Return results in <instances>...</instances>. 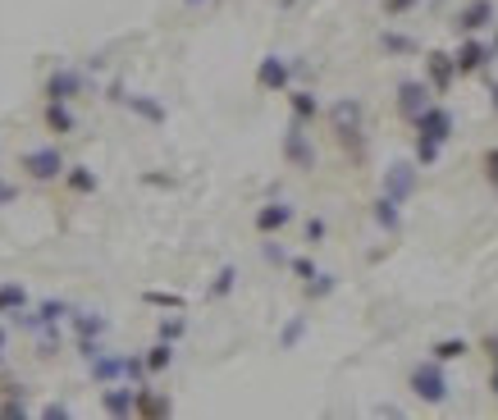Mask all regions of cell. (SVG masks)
<instances>
[{"mask_svg": "<svg viewBox=\"0 0 498 420\" xmlns=\"http://www.w3.org/2000/svg\"><path fill=\"white\" fill-rule=\"evenodd\" d=\"M14 202H19V187L10 178H0V206H14Z\"/></svg>", "mask_w": 498, "mask_h": 420, "instance_id": "8d00e7d4", "label": "cell"}, {"mask_svg": "<svg viewBox=\"0 0 498 420\" xmlns=\"http://www.w3.org/2000/svg\"><path fill=\"white\" fill-rule=\"evenodd\" d=\"M142 301H146V307H161V311H183V307H187L178 292H165V288H146Z\"/></svg>", "mask_w": 498, "mask_h": 420, "instance_id": "83f0119b", "label": "cell"}, {"mask_svg": "<svg viewBox=\"0 0 498 420\" xmlns=\"http://www.w3.org/2000/svg\"><path fill=\"white\" fill-rule=\"evenodd\" d=\"M114 105H124V110H133L137 114V119H146V124H165L170 119V110L156 101V96H146V92H120V101H114Z\"/></svg>", "mask_w": 498, "mask_h": 420, "instance_id": "4fadbf2b", "label": "cell"}, {"mask_svg": "<svg viewBox=\"0 0 498 420\" xmlns=\"http://www.w3.org/2000/svg\"><path fill=\"white\" fill-rule=\"evenodd\" d=\"M256 87L261 92H288L293 87V60L288 55H265L261 64H256Z\"/></svg>", "mask_w": 498, "mask_h": 420, "instance_id": "9c48e42d", "label": "cell"}, {"mask_svg": "<svg viewBox=\"0 0 498 420\" xmlns=\"http://www.w3.org/2000/svg\"><path fill=\"white\" fill-rule=\"evenodd\" d=\"M234 288H238V265H220L215 279H211V297H215V301H224Z\"/></svg>", "mask_w": 498, "mask_h": 420, "instance_id": "4316f807", "label": "cell"}, {"mask_svg": "<svg viewBox=\"0 0 498 420\" xmlns=\"http://www.w3.org/2000/svg\"><path fill=\"white\" fill-rule=\"evenodd\" d=\"M170 411H174L170 393H156V389L137 384V398H133V416H170Z\"/></svg>", "mask_w": 498, "mask_h": 420, "instance_id": "44dd1931", "label": "cell"}, {"mask_svg": "<svg viewBox=\"0 0 498 420\" xmlns=\"http://www.w3.org/2000/svg\"><path fill=\"white\" fill-rule=\"evenodd\" d=\"M64 187H69L73 197H92L96 187H101V178L87 165H64Z\"/></svg>", "mask_w": 498, "mask_h": 420, "instance_id": "cb8c5ba5", "label": "cell"}, {"mask_svg": "<svg viewBox=\"0 0 498 420\" xmlns=\"http://www.w3.org/2000/svg\"><path fill=\"white\" fill-rule=\"evenodd\" d=\"M467 352H471V342H467V338H435V342H430V357H435V361H444V366L462 361Z\"/></svg>", "mask_w": 498, "mask_h": 420, "instance_id": "d4e9b609", "label": "cell"}, {"mask_svg": "<svg viewBox=\"0 0 498 420\" xmlns=\"http://www.w3.org/2000/svg\"><path fill=\"white\" fill-rule=\"evenodd\" d=\"M297 5V0H279V10H293Z\"/></svg>", "mask_w": 498, "mask_h": 420, "instance_id": "7bdbcfd3", "label": "cell"}, {"mask_svg": "<svg viewBox=\"0 0 498 420\" xmlns=\"http://www.w3.org/2000/svg\"><path fill=\"white\" fill-rule=\"evenodd\" d=\"M69 325L79 334V342H101L110 334V320L101 311H69Z\"/></svg>", "mask_w": 498, "mask_h": 420, "instance_id": "ac0fdd59", "label": "cell"}, {"mask_svg": "<svg viewBox=\"0 0 498 420\" xmlns=\"http://www.w3.org/2000/svg\"><path fill=\"white\" fill-rule=\"evenodd\" d=\"M42 416H51V420L60 416V420H64V416H69V407H64V402H51V407H42Z\"/></svg>", "mask_w": 498, "mask_h": 420, "instance_id": "f35d334b", "label": "cell"}, {"mask_svg": "<svg viewBox=\"0 0 498 420\" xmlns=\"http://www.w3.org/2000/svg\"><path fill=\"white\" fill-rule=\"evenodd\" d=\"M411 128H416V146H411V161L420 165V169H430L439 156H444V146L452 142V133H457V119H452V110L448 105H426L411 119Z\"/></svg>", "mask_w": 498, "mask_h": 420, "instance_id": "6da1fadb", "label": "cell"}, {"mask_svg": "<svg viewBox=\"0 0 498 420\" xmlns=\"http://www.w3.org/2000/svg\"><path fill=\"white\" fill-rule=\"evenodd\" d=\"M411 10H420V0H385V19H407Z\"/></svg>", "mask_w": 498, "mask_h": 420, "instance_id": "836d02e7", "label": "cell"}, {"mask_svg": "<svg viewBox=\"0 0 498 420\" xmlns=\"http://www.w3.org/2000/svg\"><path fill=\"white\" fill-rule=\"evenodd\" d=\"M302 334H306V316H293V320L284 325V334H279V348H284V352H293L297 342H302Z\"/></svg>", "mask_w": 498, "mask_h": 420, "instance_id": "f1b7e54d", "label": "cell"}, {"mask_svg": "<svg viewBox=\"0 0 498 420\" xmlns=\"http://www.w3.org/2000/svg\"><path fill=\"white\" fill-rule=\"evenodd\" d=\"M288 110L297 124H316L320 119V96L311 87H288Z\"/></svg>", "mask_w": 498, "mask_h": 420, "instance_id": "d6986e66", "label": "cell"}, {"mask_svg": "<svg viewBox=\"0 0 498 420\" xmlns=\"http://www.w3.org/2000/svg\"><path fill=\"white\" fill-rule=\"evenodd\" d=\"M416 178H420V165L416 161H394L389 169H385V193L394 197V202H411L416 197Z\"/></svg>", "mask_w": 498, "mask_h": 420, "instance_id": "8fae6325", "label": "cell"}, {"mask_svg": "<svg viewBox=\"0 0 498 420\" xmlns=\"http://www.w3.org/2000/svg\"><path fill=\"white\" fill-rule=\"evenodd\" d=\"M183 5H187V10H202V5H211V0H183Z\"/></svg>", "mask_w": 498, "mask_h": 420, "instance_id": "b9f144b4", "label": "cell"}, {"mask_svg": "<svg viewBox=\"0 0 498 420\" xmlns=\"http://www.w3.org/2000/svg\"><path fill=\"white\" fill-rule=\"evenodd\" d=\"M370 219H375V228H385L389 238H398L403 234V202H394L389 193H379L370 202Z\"/></svg>", "mask_w": 498, "mask_h": 420, "instance_id": "5bb4252c", "label": "cell"}, {"mask_svg": "<svg viewBox=\"0 0 498 420\" xmlns=\"http://www.w3.org/2000/svg\"><path fill=\"white\" fill-rule=\"evenodd\" d=\"M133 398H137V384H101V411L105 416H133Z\"/></svg>", "mask_w": 498, "mask_h": 420, "instance_id": "2e32d148", "label": "cell"}, {"mask_svg": "<svg viewBox=\"0 0 498 420\" xmlns=\"http://www.w3.org/2000/svg\"><path fill=\"white\" fill-rule=\"evenodd\" d=\"M284 161L293 165V169H302V174H311L316 165H320V156H316V142H311V133H306V124H288V133H284Z\"/></svg>", "mask_w": 498, "mask_h": 420, "instance_id": "8992f818", "label": "cell"}, {"mask_svg": "<svg viewBox=\"0 0 498 420\" xmlns=\"http://www.w3.org/2000/svg\"><path fill=\"white\" fill-rule=\"evenodd\" d=\"M28 307H32V297H28V288H23L19 279L0 284V316L14 320V316H19V311H28Z\"/></svg>", "mask_w": 498, "mask_h": 420, "instance_id": "7402d4cb", "label": "cell"}, {"mask_svg": "<svg viewBox=\"0 0 498 420\" xmlns=\"http://www.w3.org/2000/svg\"><path fill=\"white\" fill-rule=\"evenodd\" d=\"M142 183L146 187H174V178H165V174H142Z\"/></svg>", "mask_w": 498, "mask_h": 420, "instance_id": "74e56055", "label": "cell"}, {"mask_svg": "<svg viewBox=\"0 0 498 420\" xmlns=\"http://www.w3.org/2000/svg\"><path fill=\"white\" fill-rule=\"evenodd\" d=\"M426 83H430V92H439V96L457 83V69H452V55H448V51H430V55H426Z\"/></svg>", "mask_w": 498, "mask_h": 420, "instance_id": "9a60e30c", "label": "cell"}, {"mask_svg": "<svg viewBox=\"0 0 498 420\" xmlns=\"http://www.w3.org/2000/svg\"><path fill=\"white\" fill-rule=\"evenodd\" d=\"M142 366H146V379H156V375H165V370L174 366V342L156 338V342H151V348L142 352Z\"/></svg>", "mask_w": 498, "mask_h": 420, "instance_id": "603a6c76", "label": "cell"}, {"mask_svg": "<svg viewBox=\"0 0 498 420\" xmlns=\"http://www.w3.org/2000/svg\"><path fill=\"white\" fill-rule=\"evenodd\" d=\"M480 165H485V178H489V187L498 193V146H489V151H485V161H480Z\"/></svg>", "mask_w": 498, "mask_h": 420, "instance_id": "e575fe53", "label": "cell"}, {"mask_svg": "<svg viewBox=\"0 0 498 420\" xmlns=\"http://www.w3.org/2000/svg\"><path fill=\"white\" fill-rule=\"evenodd\" d=\"M361 101L357 96H343V101H334L329 105V128H334V137H338V146L343 151H353V161H361V151H366V137H361Z\"/></svg>", "mask_w": 498, "mask_h": 420, "instance_id": "7a4b0ae2", "label": "cell"}, {"mask_svg": "<svg viewBox=\"0 0 498 420\" xmlns=\"http://www.w3.org/2000/svg\"><path fill=\"white\" fill-rule=\"evenodd\" d=\"M379 51H385L389 60H407V55L420 51V42L407 37V32H398V28H385V32H379Z\"/></svg>", "mask_w": 498, "mask_h": 420, "instance_id": "ffe728a7", "label": "cell"}, {"mask_svg": "<svg viewBox=\"0 0 498 420\" xmlns=\"http://www.w3.org/2000/svg\"><path fill=\"white\" fill-rule=\"evenodd\" d=\"M288 270H293V275L306 284V279H311V275L320 270V265H316V256H288Z\"/></svg>", "mask_w": 498, "mask_h": 420, "instance_id": "d6a6232c", "label": "cell"}, {"mask_svg": "<svg viewBox=\"0 0 498 420\" xmlns=\"http://www.w3.org/2000/svg\"><path fill=\"white\" fill-rule=\"evenodd\" d=\"M183 334H187V320H183V316H165L161 329H156V338H165V342H178Z\"/></svg>", "mask_w": 498, "mask_h": 420, "instance_id": "4dcf8cb0", "label": "cell"}, {"mask_svg": "<svg viewBox=\"0 0 498 420\" xmlns=\"http://www.w3.org/2000/svg\"><path fill=\"white\" fill-rule=\"evenodd\" d=\"M325 234H329V224H325L320 215H311V219L302 224V238H306V247H320V243H325Z\"/></svg>", "mask_w": 498, "mask_h": 420, "instance_id": "f546056e", "label": "cell"}, {"mask_svg": "<svg viewBox=\"0 0 498 420\" xmlns=\"http://www.w3.org/2000/svg\"><path fill=\"white\" fill-rule=\"evenodd\" d=\"M42 124H46V133L69 137L73 128H79V114L69 110V101H46V105H42Z\"/></svg>", "mask_w": 498, "mask_h": 420, "instance_id": "e0dca14e", "label": "cell"}, {"mask_svg": "<svg viewBox=\"0 0 498 420\" xmlns=\"http://www.w3.org/2000/svg\"><path fill=\"white\" fill-rule=\"evenodd\" d=\"M87 92V73L83 69H73V64H60V69H51L46 73V83H42V96L46 101H79Z\"/></svg>", "mask_w": 498, "mask_h": 420, "instance_id": "5b68a950", "label": "cell"}, {"mask_svg": "<svg viewBox=\"0 0 498 420\" xmlns=\"http://www.w3.org/2000/svg\"><path fill=\"white\" fill-rule=\"evenodd\" d=\"M430 96H435V92H430V83H420V78H403V83H398V114L411 124L416 114L430 105Z\"/></svg>", "mask_w": 498, "mask_h": 420, "instance_id": "7c38bea8", "label": "cell"}, {"mask_svg": "<svg viewBox=\"0 0 498 420\" xmlns=\"http://www.w3.org/2000/svg\"><path fill=\"white\" fill-rule=\"evenodd\" d=\"M293 219H297V206L284 202V197H275V202H265V206L256 210V234H261V238H279Z\"/></svg>", "mask_w": 498, "mask_h": 420, "instance_id": "30bf717a", "label": "cell"}, {"mask_svg": "<svg viewBox=\"0 0 498 420\" xmlns=\"http://www.w3.org/2000/svg\"><path fill=\"white\" fill-rule=\"evenodd\" d=\"M411 393L420 398V402H430V407H444L448 402V393H452V384H448V366L444 361H420V366H411Z\"/></svg>", "mask_w": 498, "mask_h": 420, "instance_id": "3957f363", "label": "cell"}, {"mask_svg": "<svg viewBox=\"0 0 498 420\" xmlns=\"http://www.w3.org/2000/svg\"><path fill=\"white\" fill-rule=\"evenodd\" d=\"M338 288V275H329V270H316L311 279L302 284V292H306V301H325L329 292Z\"/></svg>", "mask_w": 498, "mask_h": 420, "instance_id": "484cf974", "label": "cell"}, {"mask_svg": "<svg viewBox=\"0 0 498 420\" xmlns=\"http://www.w3.org/2000/svg\"><path fill=\"white\" fill-rule=\"evenodd\" d=\"M261 256H265V260H270V265H288V251H284V247H279L275 238H270V243H265V247H261Z\"/></svg>", "mask_w": 498, "mask_h": 420, "instance_id": "d590c367", "label": "cell"}, {"mask_svg": "<svg viewBox=\"0 0 498 420\" xmlns=\"http://www.w3.org/2000/svg\"><path fill=\"white\" fill-rule=\"evenodd\" d=\"M494 55H498V42H480V37H467V42L452 51V69H457V78H467V73H480Z\"/></svg>", "mask_w": 498, "mask_h": 420, "instance_id": "ba28073f", "label": "cell"}, {"mask_svg": "<svg viewBox=\"0 0 498 420\" xmlns=\"http://www.w3.org/2000/svg\"><path fill=\"white\" fill-rule=\"evenodd\" d=\"M480 348L489 352V389H494V398H498V334H489Z\"/></svg>", "mask_w": 498, "mask_h": 420, "instance_id": "1f68e13d", "label": "cell"}, {"mask_svg": "<svg viewBox=\"0 0 498 420\" xmlns=\"http://www.w3.org/2000/svg\"><path fill=\"white\" fill-rule=\"evenodd\" d=\"M489 110H494V119H498V78H494V87H489Z\"/></svg>", "mask_w": 498, "mask_h": 420, "instance_id": "60d3db41", "label": "cell"}, {"mask_svg": "<svg viewBox=\"0 0 498 420\" xmlns=\"http://www.w3.org/2000/svg\"><path fill=\"white\" fill-rule=\"evenodd\" d=\"M5 348H10V334H5V325H0V366H5Z\"/></svg>", "mask_w": 498, "mask_h": 420, "instance_id": "ab89813d", "label": "cell"}, {"mask_svg": "<svg viewBox=\"0 0 498 420\" xmlns=\"http://www.w3.org/2000/svg\"><path fill=\"white\" fill-rule=\"evenodd\" d=\"M494 23H498V5H494V0H467V5L452 14V32H462V37H480Z\"/></svg>", "mask_w": 498, "mask_h": 420, "instance_id": "52a82bcc", "label": "cell"}, {"mask_svg": "<svg viewBox=\"0 0 498 420\" xmlns=\"http://www.w3.org/2000/svg\"><path fill=\"white\" fill-rule=\"evenodd\" d=\"M64 151L51 142V146H32V151H23L19 156V169H23V178L28 183H60L64 178Z\"/></svg>", "mask_w": 498, "mask_h": 420, "instance_id": "277c9868", "label": "cell"}]
</instances>
